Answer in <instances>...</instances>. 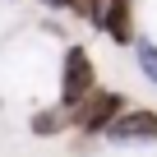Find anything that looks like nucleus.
I'll return each instance as SVG.
<instances>
[{
	"mask_svg": "<svg viewBox=\"0 0 157 157\" xmlns=\"http://www.w3.org/2000/svg\"><path fill=\"white\" fill-rule=\"evenodd\" d=\"M102 33H111V42L129 46L134 42V0H106V10H102Z\"/></svg>",
	"mask_w": 157,
	"mask_h": 157,
	"instance_id": "nucleus-4",
	"label": "nucleus"
},
{
	"mask_svg": "<svg viewBox=\"0 0 157 157\" xmlns=\"http://www.w3.org/2000/svg\"><path fill=\"white\" fill-rule=\"evenodd\" d=\"M120 111H125V97H120V93H111V88H93L83 102L69 111V120L83 129V134H106V125H111Z\"/></svg>",
	"mask_w": 157,
	"mask_h": 157,
	"instance_id": "nucleus-2",
	"label": "nucleus"
},
{
	"mask_svg": "<svg viewBox=\"0 0 157 157\" xmlns=\"http://www.w3.org/2000/svg\"><path fill=\"white\" fill-rule=\"evenodd\" d=\"M97 88V69H93V56L83 46H69L65 51V69H60V106H78L88 93Z\"/></svg>",
	"mask_w": 157,
	"mask_h": 157,
	"instance_id": "nucleus-1",
	"label": "nucleus"
},
{
	"mask_svg": "<svg viewBox=\"0 0 157 157\" xmlns=\"http://www.w3.org/2000/svg\"><path fill=\"white\" fill-rule=\"evenodd\" d=\"M46 5H56V0H46Z\"/></svg>",
	"mask_w": 157,
	"mask_h": 157,
	"instance_id": "nucleus-8",
	"label": "nucleus"
},
{
	"mask_svg": "<svg viewBox=\"0 0 157 157\" xmlns=\"http://www.w3.org/2000/svg\"><path fill=\"white\" fill-rule=\"evenodd\" d=\"M56 5H65V10H74L78 19H88L93 28L102 23V10H106V0H56Z\"/></svg>",
	"mask_w": 157,
	"mask_h": 157,
	"instance_id": "nucleus-6",
	"label": "nucleus"
},
{
	"mask_svg": "<svg viewBox=\"0 0 157 157\" xmlns=\"http://www.w3.org/2000/svg\"><path fill=\"white\" fill-rule=\"evenodd\" d=\"M65 125H69V106H56V111H37V116H33V134H42V139L60 134Z\"/></svg>",
	"mask_w": 157,
	"mask_h": 157,
	"instance_id": "nucleus-5",
	"label": "nucleus"
},
{
	"mask_svg": "<svg viewBox=\"0 0 157 157\" xmlns=\"http://www.w3.org/2000/svg\"><path fill=\"white\" fill-rule=\"evenodd\" d=\"M134 56H139V69L157 83V46H152L148 37H139V42H134Z\"/></svg>",
	"mask_w": 157,
	"mask_h": 157,
	"instance_id": "nucleus-7",
	"label": "nucleus"
},
{
	"mask_svg": "<svg viewBox=\"0 0 157 157\" xmlns=\"http://www.w3.org/2000/svg\"><path fill=\"white\" fill-rule=\"evenodd\" d=\"M106 134H111V143H157V111H148V106H125L111 125H106Z\"/></svg>",
	"mask_w": 157,
	"mask_h": 157,
	"instance_id": "nucleus-3",
	"label": "nucleus"
}]
</instances>
